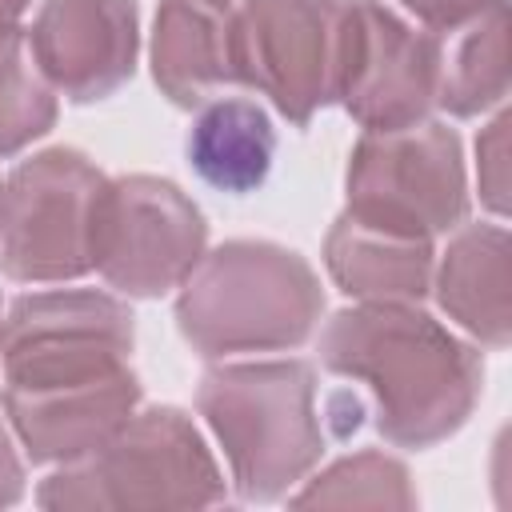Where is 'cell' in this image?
Here are the masks:
<instances>
[{"label":"cell","mask_w":512,"mask_h":512,"mask_svg":"<svg viewBox=\"0 0 512 512\" xmlns=\"http://www.w3.org/2000/svg\"><path fill=\"white\" fill-rule=\"evenodd\" d=\"M400 4L412 8L432 32H448V28L468 24L488 0H400Z\"/></svg>","instance_id":"obj_20"},{"label":"cell","mask_w":512,"mask_h":512,"mask_svg":"<svg viewBox=\"0 0 512 512\" xmlns=\"http://www.w3.org/2000/svg\"><path fill=\"white\" fill-rule=\"evenodd\" d=\"M0 328H4V316H0Z\"/></svg>","instance_id":"obj_23"},{"label":"cell","mask_w":512,"mask_h":512,"mask_svg":"<svg viewBox=\"0 0 512 512\" xmlns=\"http://www.w3.org/2000/svg\"><path fill=\"white\" fill-rule=\"evenodd\" d=\"M468 212L460 140L440 124H408L396 132H364L348 164L344 216L432 240Z\"/></svg>","instance_id":"obj_6"},{"label":"cell","mask_w":512,"mask_h":512,"mask_svg":"<svg viewBox=\"0 0 512 512\" xmlns=\"http://www.w3.org/2000/svg\"><path fill=\"white\" fill-rule=\"evenodd\" d=\"M352 0H240L236 84L264 92L292 124L336 100Z\"/></svg>","instance_id":"obj_7"},{"label":"cell","mask_w":512,"mask_h":512,"mask_svg":"<svg viewBox=\"0 0 512 512\" xmlns=\"http://www.w3.org/2000/svg\"><path fill=\"white\" fill-rule=\"evenodd\" d=\"M32 60L68 100H104L136 64V0H44Z\"/></svg>","instance_id":"obj_11"},{"label":"cell","mask_w":512,"mask_h":512,"mask_svg":"<svg viewBox=\"0 0 512 512\" xmlns=\"http://www.w3.org/2000/svg\"><path fill=\"white\" fill-rule=\"evenodd\" d=\"M440 308L460 320L472 336L492 348L508 344L512 304H508V232L500 224L464 228L440 264L436 276Z\"/></svg>","instance_id":"obj_14"},{"label":"cell","mask_w":512,"mask_h":512,"mask_svg":"<svg viewBox=\"0 0 512 512\" xmlns=\"http://www.w3.org/2000/svg\"><path fill=\"white\" fill-rule=\"evenodd\" d=\"M20 496V460L12 452V440H8V428L0 424V508L12 504Z\"/></svg>","instance_id":"obj_21"},{"label":"cell","mask_w":512,"mask_h":512,"mask_svg":"<svg viewBox=\"0 0 512 512\" xmlns=\"http://www.w3.org/2000/svg\"><path fill=\"white\" fill-rule=\"evenodd\" d=\"M28 0H0V36L20 32V16H24Z\"/></svg>","instance_id":"obj_22"},{"label":"cell","mask_w":512,"mask_h":512,"mask_svg":"<svg viewBox=\"0 0 512 512\" xmlns=\"http://www.w3.org/2000/svg\"><path fill=\"white\" fill-rule=\"evenodd\" d=\"M196 404L224 444L232 480L248 500L284 496L324 452L316 376L300 360L212 368L200 380Z\"/></svg>","instance_id":"obj_4"},{"label":"cell","mask_w":512,"mask_h":512,"mask_svg":"<svg viewBox=\"0 0 512 512\" xmlns=\"http://www.w3.org/2000/svg\"><path fill=\"white\" fill-rule=\"evenodd\" d=\"M300 508H412L416 492L408 484V472L400 460L380 452H360L328 468L316 484H308L300 496H292Z\"/></svg>","instance_id":"obj_17"},{"label":"cell","mask_w":512,"mask_h":512,"mask_svg":"<svg viewBox=\"0 0 512 512\" xmlns=\"http://www.w3.org/2000/svg\"><path fill=\"white\" fill-rule=\"evenodd\" d=\"M132 312L104 292L20 296L0 328L4 412L32 460H80L140 400Z\"/></svg>","instance_id":"obj_1"},{"label":"cell","mask_w":512,"mask_h":512,"mask_svg":"<svg viewBox=\"0 0 512 512\" xmlns=\"http://www.w3.org/2000/svg\"><path fill=\"white\" fill-rule=\"evenodd\" d=\"M36 500L44 508H204L224 500V480L184 412L148 408L52 472Z\"/></svg>","instance_id":"obj_5"},{"label":"cell","mask_w":512,"mask_h":512,"mask_svg":"<svg viewBox=\"0 0 512 512\" xmlns=\"http://www.w3.org/2000/svg\"><path fill=\"white\" fill-rule=\"evenodd\" d=\"M480 152V196L492 212L508 208V116H496L476 144Z\"/></svg>","instance_id":"obj_19"},{"label":"cell","mask_w":512,"mask_h":512,"mask_svg":"<svg viewBox=\"0 0 512 512\" xmlns=\"http://www.w3.org/2000/svg\"><path fill=\"white\" fill-rule=\"evenodd\" d=\"M204 256V216L168 180H108L96 204L92 268L128 296H160Z\"/></svg>","instance_id":"obj_9"},{"label":"cell","mask_w":512,"mask_h":512,"mask_svg":"<svg viewBox=\"0 0 512 512\" xmlns=\"http://www.w3.org/2000/svg\"><path fill=\"white\" fill-rule=\"evenodd\" d=\"M324 260L332 280L364 304L376 300L412 304L432 284V240L384 232L352 216H340L332 224L324 240Z\"/></svg>","instance_id":"obj_13"},{"label":"cell","mask_w":512,"mask_h":512,"mask_svg":"<svg viewBox=\"0 0 512 512\" xmlns=\"http://www.w3.org/2000/svg\"><path fill=\"white\" fill-rule=\"evenodd\" d=\"M320 360L376 396V428L400 448L448 440L476 408L484 364L428 312L376 300L344 308L320 336Z\"/></svg>","instance_id":"obj_2"},{"label":"cell","mask_w":512,"mask_h":512,"mask_svg":"<svg viewBox=\"0 0 512 512\" xmlns=\"http://www.w3.org/2000/svg\"><path fill=\"white\" fill-rule=\"evenodd\" d=\"M108 176L80 152L52 148L0 192V268L12 280H76L92 268L96 204Z\"/></svg>","instance_id":"obj_8"},{"label":"cell","mask_w":512,"mask_h":512,"mask_svg":"<svg viewBox=\"0 0 512 512\" xmlns=\"http://www.w3.org/2000/svg\"><path fill=\"white\" fill-rule=\"evenodd\" d=\"M180 288L176 320L200 356L296 348L324 312L316 272L264 240L220 244L196 260Z\"/></svg>","instance_id":"obj_3"},{"label":"cell","mask_w":512,"mask_h":512,"mask_svg":"<svg viewBox=\"0 0 512 512\" xmlns=\"http://www.w3.org/2000/svg\"><path fill=\"white\" fill-rule=\"evenodd\" d=\"M0 192H4V188H0Z\"/></svg>","instance_id":"obj_24"},{"label":"cell","mask_w":512,"mask_h":512,"mask_svg":"<svg viewBox=\"0 0 512 512\" xmlns=\"http://www.w3.org/2000/svg\"><path fill=\"white\" fill-rule=\"evenodd\" d=\"M276 152V132L252 100H216L208 104L188 132L192 168L220 192L244 196L264 184Z\"/></svg>","instance_id":"obj_15"},{"label":"cell","mask_w":512,"mask_h":512,"mask_svg":"<svg viewBox=\"0 0 512 512\" xmlns=\"http://www.w3.org/2000/svg\"><path fill=\"white\" fill-rule=\"evenodd\" d=\"M456 40L440 48L436 68V104L452 116H476L508 96V4L488 0L468 24L448 28Z\"/></svg>","instance_id":"obj_16"},{"label":"cell","mask_w":512,"mask_h":512,"mask_svg":"<svg viewBox=\"0 0 512 512\" xmlns=\"http://www.w3.org/2000/svg\"><path fill=\"white\" fill-rule=\"evenodd\" d=\"M436 36L412 32L376 0H352L336 100L364 132L420 124L436 104Z\"/></svg>","instance_id":"obj_10"},{"label":"cell","mask_w":512,"mask_h":512,"mask_svg":"<svg viewBox=\"0 0 512 512\" xmlns=\"http://www.w3.org/2000/svg\"><path fill=\"white\" fill-rule=\"evenodd\" d=\"M232 0H164L152 32V76L180 104H204L224 84H236Z\"/></svg>","instance_id":"obj_12"},{"label":"cell","mask_w":512,"mask_h":512,"mask_svg":"<svg viewBox=\"0 0 512 512\" xmlns=\"http://www.w3.org/2000/svg\"><path fill=\"white\" fill-rule=\"evenodd\" d=\"M56 120V96L40 68L24 60V36H0V156L20 152Z\"/></svg>","instance_id":"obj_18"}]
</instances>
